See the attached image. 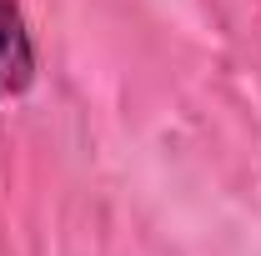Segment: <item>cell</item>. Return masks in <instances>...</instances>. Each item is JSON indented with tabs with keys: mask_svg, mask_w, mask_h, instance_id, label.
Listing matches in <instances>:
<instances>
[{
	"mask_svg": "<svg viewBox=\"0 0 261 256\" xmlns=\"http://www.w3.org/2000/svg\"><path fill=\"white\" fill-rule=\"evenodd\" d=\"M35 81V40L20 0H0V100L25 96Z\"/></svg>",
	"mask_w": 261,
	"mask_h": 256,
	"instance_id": "6da1fadb",
	"label": "cell"
}]
</instances>
